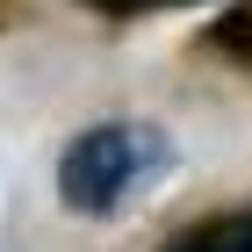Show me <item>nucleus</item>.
I'll list each match as a JSON object with an SVG mask.
<instances>
[{
  "mask_svg": "<svg viewBox=\"0 0 252 252\" xmlns=\"http://www.w3.org/2000/svg\"><path fill=\"white\" fill-rule=\"evenodd\" d=\"M166 166H173L166 130H152V123H101V130L65 144L58 194H65V209H79V216H108V209H123L130 188L158 180Z\"/></svg>",
  "mask_w": 252,
  "mask_h": 252,
  "instance_id": "f257e3e1",
  "label": "nucleus"
},
{
  "mask_svg": "<svg viewBox=\"0 0 252 252\" xmlns=\"http://www.w3.org/2000/svg\"><path fill=\"white\" fill-rule=\"evenodd\" d=\"M158 252H252V209L245 216H202V223L173 231Z\"/></svg>",
  "mask_w": 252,
  "mask_h": 252,
  "instance_id": "f03ea898",
  "label": "nucleus"
},
{
  "mask_svg": "<svg viewBox=\"0 0 252 252\" xmlns=\"http://www.w3.org/2000/svg\"><path fill=\"white\" fill-rule=\"evenodd\" d=\"M216 43H223V51H238V58H252V7H238V15L216 22Z\"/></svg>",
  "mask_w": 252,
  "mask_h": 252,
  "instance_id": "7ed1b4c3",
  "label": "nucleus"
}]
</instances>
